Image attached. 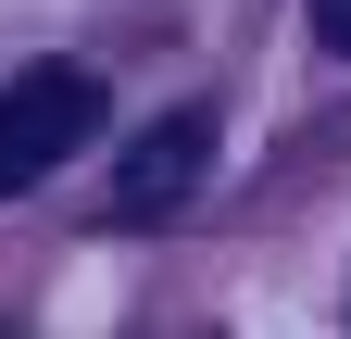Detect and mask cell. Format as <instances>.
Masks as SVG:
<instances>
[{
  "label": "cell",
  "mask_w": 351,
  "mask_h": 339,
  "mask_svg": "<svg viewBox=\"0 0 351 339\" xmlns=\"http://www.w3.org/2000/svg\"><path fill=\"white\" fill-rule=\"evenodd\" d=\"M88 139H101V75H88V63H25L13 89H0V201L38 189Z\"/></svg>",
  "instance_id": "cell-1"
},
{
  "label": "cell",
  "mask_w": 351,
  "mask_h": 339,
  "mask_svg": "<svg viewBox=\"0 0 351 339\" xmlns=\"http://www.w3.org/2000/svg\"><path fill=\"white\" fill-rule=\"evenodd\" d=\"M201 163H213V113H201V101L151 113L138 139H125V163H113V214H125V226H163V214H189Z\"/></svg>",
  "instance_id": "cell-2"
},
{
  "label": "cell",
  "mask_w": 351,
  "mask_h": 339,
  "mask_svg": "<svg viewBox=\"0 0 351 339\" xmlns=\"http://www.w3.org/2000/svg\"><path fill=\"white\" fill-rule=\"evenodd\" d=\"M314 38H326L339 63H351V0H314Z\"/></svg>",
  "instance_id": "cell-3"
}]
</instances>
